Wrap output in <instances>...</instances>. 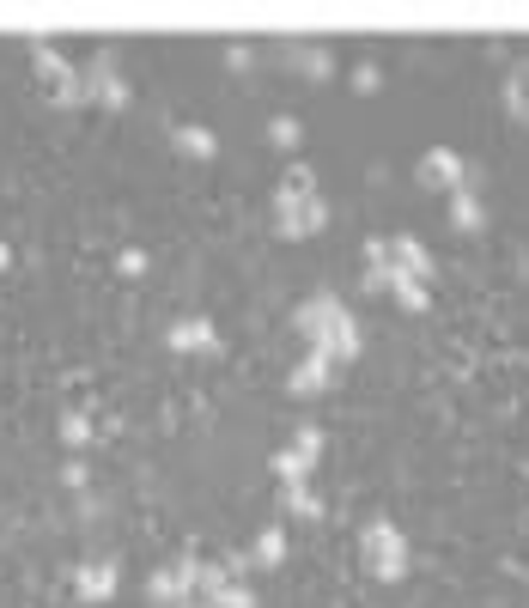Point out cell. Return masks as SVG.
<instances>
[{
    "label": "cell",
    "mask_w": 529,
    "mask_h": 608,
    "mask_svg": "<svg viewBox=\"0 0 529 608\" xmlns=\"http://www.w3.org/2000/svg\"><path fill=\"white\" fill-rule=\"evenodd\" d=\"M31 67H37V86L55 110H80V73H73V61L49 43H31Z\"/></svg>",
    "instance_id": "3"
},
{
    "label": "cell",
    "mask_w": 529,
    "mask_h": 608,
    "mask_svg": "<svg viewBox=\"0 0 529 608\" xmlns=\"http://www.w3.org/2000/svg\"><path fill=\"white\" fill-rule=\"evenodd\" d=\"M347 317V304L335 298V292H311L305 304L292 311V329H298V341H305V353H323V341H329V329Z\"/></svg>",
    "instance_id": "6"
},
{
    "label": "cell",
    "mask_w": 529,
    "mask_h": 608,
    "mask_svg": "<svg viewBox=\"0 0 529 608\" xmlns=\"http://www.w3.org/2000/svg\"><path fill=\"white\" fill-rule=\"evenodd\" d=\"M225 67H232V73H250V67H256V49H250V43H225Z\"/></svg>",
    "instance_id": "27"
},
{
    "label": "cell",
    "mask_w": 529,
    "mask_h": 608,
    "mask_svg": "<svg viewBox=\"0 0 529 608\" xmlns=\"http://www.w3.org/2000/svg\"><path fill=\"white\" fill-rule=\"evenodd\" d=\"M268 146L298 152V146H305V122H298V116H274V122H268Z\"/></svg>",
    "instance_id": "22"
},
{
    "label": "cell",
    "mask_w": 529,
    "mask_h": 608,
    "mask_svg": "<svg viewBox=\"0 0 529 608\" xmlns=\"http://www.w3.org/2000/svg\"><path fill=\"white\" fill-rule=\"evenodd\" d=\"M444 201H450V225H457L463 238H481V232H487V195H481L475 177H469L457 195H444Z\"/></svg>",
    "instance_id": "10"
},
{
    "label": "cell",
    "mask_w": 529,
    "mask_h": 608,
    "mask_svg": "<svg viewBox=\"0 0 529 608\" xmlns=\"http://www.w3.org/2000/svg\"><path fill=\"white\" fill-rule=\"evenodd\" d=\"M390 298H396V311H408V317H426L432 311V286L426 280H408V274L390 280Z\"/></svg>",
    "instance_id": "16"
},
{
    "label": "cell",
    "mask_w": 529,
    "mask_h": 608,
    "mask_svg": "<svg viewBox=\"0 0 529 608\" xmlns=\"http://www.w3.org/2000/svg\"><path fill=\"white\" fill-rule=\"evenodd\" d=\"M183 608H201V602H183Z\"/></svg>",
    "instance_id": "29"
},
{
    "label": "cell",
    "mask_w": 529,
    "mask_h": 608,
    "mask_svg": "<svg viewBox=\"0 0 529 608\" xmlns=\"http://www.w3.org/2000/svg\"><path fill=\"white\" fill-rule=\"evenodd\" d=\"M250 566H256V572H274V566H286V523H268L262 536H256V548H250Z\"/></svg>",
    "instance_id": "15"
},
{
    "label": "cell",
    "mask_w": 529,
    "mask_h": 608,
    "mask_svg": "<svg viewBox=\"0 0 529 608\" xmlns=\"http://www.w3.org/2000/svg\"><path fill=\"white\" fill-rule=\"evenodd\" d=\"M7 268H13V244H7V238H0V274H7Z\"/></svg>",
    "instance_id": "28"
},
{
    "label": "cell",
    "mask_w": 529,
    "mask_h": 608,
    "mask_svg": "<svg viewBox=\"0 0 529 608\" xmlns=\"http://www.w3.org/2000/svg\"><path fill=\"white\" fill-rule=\"evenodd\" d=\"M292 450L305 456V463H317V456H323V426H311V420H305V426L292 432Z\"/></svg>",
    "instance_id": "24"
},
{
    "label": "cell",
    "mask_w": 529,
    "mask_h": 608,
    "mask_svg": "<svg viewBox=\"0 0 529 608\" xmlns=\"http://www.w3.org/2000/svg\"><path fill=\"white\" fill-rule=\"evenodd\" d=\"M414 183L426 195H457L469 183V165H463V152L457 146H426L420 152V165H414Z\"/></svg>",
    "instance_id": "5"
},
{
    "label": "cell",
    "mask_w": 529,
    "mask_h": 608,
    "mask_svg": "<svg viewBox=\"0 0 529 608\" xmlns=\"http://www.w3.org/2000/svg\"><path fill=\"white\" fill-rule=\"evenodd\" d=\"M268 469H274V481H280V487H292V481H311V469H317V463H305V456H298V450L286 444V450H274V463H268Z\"/></svg>",
    "instance_id": "20"
},
{
    "label": "cell",
    "mask_w": 529,
    "mask_h": 608,
    "mask_svg": "<svg viewBox=\"0 0 529 608\" xmlns=\"http://www.w3.org/2000/svg\"><path fill=\"white\" fill-rule=\"evenodd\" d=\"M201 608H256V590H250L244 578H225V584H219Z\"/></svg>",
    "instance_id": "21"
},
{
    "label": "cell",
    "mask_w": 529,
    "mask_h": 608,
    "mask_svg": "<svg viewBox=\"0 0 529 608\" xmlns=\"http://www.w3.org/2000/svg\"><path fill=\"white\" fill-rule=\"evenodd\" d=\"M86 481H92V469L80 463V456H67V463H61V487H73V493H86Z\"/></svg>",
    "instance_id": "26"
},
{
    "label": "cell",
    "mask_w": 529,
    "mask_h": 608,
    "mask_svg": "<svg viewBox=\"0 0 529 608\" xmlns=\"http://www.w3.org/2000/svg\"><path fill=\"white\" fill-rule=\"evenodd\" d=\"M146 602H159V608H183V602H195V560H171V566H159L153 578H146Z\"/></svg>",
    "instance_id": "7"
},
{
    "label": "cell",
    "mask_w": 529,
    "mask_h": 608,
    "mask_svg": "<svg viewBox=\"0 0 529 608\" xmlns=\"http://www.w3.org/2000/svg\"><path fill=\"white\" fill-rule=\"evenodd\" d=\"M280 511L286 517H323V499L311 493V481H292V487H280Z\"/></svg>",
    "instance_id": "19"
},
{
    "label": "cell",
    "mask_w": 529,
    "mask_h": 608,
    "mask_svg": "<svg viewBox=\"0 0 529 608\" xmlns=\"http://www.w3.org/2000/svg\"><path fill=\"white\" fill-rule=\"evenodd\" d=\"M384 244H390V268H396V274H408V280H426V286L438 280V262H432V250H426L420 238L396 232V238H384Z\"/></svg>",
    "instance_id": "9"
},
{
    "label": "cell",
    "mask_w": 529,
    "mask_h": 608,
    "mask_svg": "<svg viewBox=\"0 0 529 608\" xmlns=\"http://www.w3.org/2000/svg\"><path fill=\"white\" fill-rule=\"evenodd\" d=\"M55 438H61V444H67V450H86V444H92V438H98V426H92V420H86V414H80V408H67V414H61V420H55Z\"/></svg>",
    "instance_id": "18"
},
{
    "label": "cell",
    "mask_w": 529,
    "mask_h": 608,
    "mask_svg": "<svg viewBox=\"0 0 529 608\" xmlns=\"http://www.w3.org/2000/svg\"><path fill=\"white\" fill-rule=\"evenodd\" d=\"M359 98H377V92H384V67H377V61H359L353 67V80H347Z\"/></svg>",
    "instance_id": "23"
},
{
    "label": "cell",
    "mask_w": 529,
    "mask_h": 608,
    "mask_svg": "<svg viewBox=\"0 0 529 608\" xmlns=\"http://www.w3.org/2000/svg\"><path fill=\"white\" fill-rule=\"evenodd\" d=\"M171 146L183 152V159L207 165L213 152H219V134H213V128H201V122H177V128H171Z\"/></svg>",
    "instance_id": "14"
},
{
    "label": "cell",
    "mask_w": 529,
    "mask_h": 608,
    "mask_svg": "<svg viewBox=\"0 0 529 608\" xmlns=\"http://www.w3.org/2000/svg\"><path fill=\"white\" fill-rule=\"evenodd\" d=\"M286 61H292V73H305V86H329L335 80V55L323 43H292Z\"/></svg>",
    "instance_id": "13"
},
{
    "label": "cell",
    "mask_w": 529,
    "mask_h": 608,
    "mask_svg": "<svg viewBox=\"0 0 529 608\" xmlns=\"http://www.w3.org/2000/svg\"><path fill=\"white\" fill-rule=\"evenodd\" d=\"M505 110H511L517 128H529V61H517V67L505 73Z\"/></svg>",
    "instance_id": "17"
},
{
    "label": "cell",
    "mask_w": 529,
    "mask_h": 608,
    "mask_svg": "<svg viewBox=\"0 0 529 608\" xmlns=\"http://www.w3.org/2000/svg\"><path fill=\"white\" fill-rule=\"evenodd\" d=\"M116 590H122V566H116V560H86V566H73V602L98 608V602H110Z\"/></svg>",
    "instance_id": "8"
},
{
    "label": "cell",
    "mask_w": 529,
    "mask_h": 608,
    "mask_svg": "<svg viewBox=\"0 0 529 608\" xmlns=\"http://www.w3.org/2000/svg\"><path fill=\"white\" fill-rule=\"evenodd\" d=\"M165 347H171V353H219L225 341H219V329H213L207 317H177V323L165 329Z\"/></svg>",
    "instance_id": "11"
},
{
    "label": "cell",
    "mask_w": 529,
    "mask_h": 608,
    "mask_svg": "<svg viewBox=\"0 0 529 608\" xmlns=\"http://www.w3.org/2000/svg\"><path fill=\"white\" fill-rule=\"evenodd\" d=\"M329 232V201L317 189H274V238L286 244H305V238H323Z\"/></svg>",
    "instance_id": "1"
},
{
    "label": "cell",
    "mask_w": 529,
    "mask_h": 608,
    "mask_svg": "<svg viewBox=\"0 0 529 608\" xmlns=\"http://www.w3.org/2000/svg\"><path fill=\"white\" fill-rule=\"evenodd\" d=\"M359 560L377 584H402L408 578V536L390 523V517H365L359 529Z\"/></svg>",
    "instance_id": "2"
},
{
    "label": "cell",
    "mask_w": 529,
    "mask_h": 608,
    "mask_svg": "<svg viewBox=\"0 0 529 608\" xmlns=\"http://www.w3.org/2000/svg\"><path fill=\"white\" fill-rule=\"evenodd\" d=\"M329 384H335V365H329L323 353H305V359L286 371V390H292V396H323Z\"/></svg>",
    "instance_id": "12"
},
{
    "label": "cell",
    "mask_w": 529,
    "mask_h": 608,
    "mask_svg": "<svg viewBox=\"0 0 529 608\" xmlns=\"http://www.w3.org/2000/svg\"><path fill=\"white\" fill-rule=\"evenodd\" d=\"M128 98H134V92H128V80H122V67H116V55L104 49V55L80 73V110L92 104V110H110V116H116V110H128Z\"/></svg>",
    "instance_id": "4"
},
{
    "label": "cell",
    "mask_w": 529,
    "mask_h": 608,
    "mask_svg": "<svg viewBox=\"0 0 529 608\" xmlns=\"http://www.w3.org/2000/svg\"><path fill=\"white\" fill-rule=\"evenodd\" d=\"M146 268H153V256H146V250H134V244H128V250L116 256V274H122V280H140Z\"/></svg>",
    "instance_id": "25"
}]
</instances>
